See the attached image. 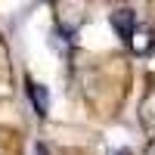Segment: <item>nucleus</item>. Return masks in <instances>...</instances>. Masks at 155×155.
<instances>
[{
	"label": "nucleus",
	"mask_w": 155,
	"mask_h": 155,
	"mask_svg": "<svg viewBox=\"0 0 155 155\" xmlns=\"http://www.w3.org/2000/svg\"><path fill=\"white\" fill-rule=\"evenodd\" d=\"M143 124L149 130H155V87L149 90V96L143 99Z\"/></svg>",
	"instance_id": "nucleus-4"
},
{
	"label": "nucleus",
	"mask_w": 155,
	"mask_h": 155,
	"mask_svg": "<svg viewBox=\"0 0 155 155\" xmlns=\"http://www.w3.org/2000/svg\"><path fill=\"white\" fill-rule=\"evenodd\" d=\"M152 47H155V34L146 28V25H140V28L134 31V37H130V50H134V53H140V56H146Z\"/></svg>",
	"instance_id": "nucleus-3"
},
{
	"label": "nucleus",
	"mask_w": 155,
	"mask_h": 155,
	"mask_svg": "<svg viewBox=\"0 0 155 155\" xmlns=\"http://www.w3.org/2000/svg\"><path fill=\"white\" fill-rule=\"evenodd\" d=\"M149 155H155V143H152V149H149Z\"/></svg>",
	"instance_id": "nucleus-7"
},
{
	"label": "nucleus",
	"mask_w": 155,
	"mask_h": 155,
	"mask_svg": "<svg viewBox=\"0 0 155 155\" xmlns=\"http://www.w3.org/2000/svg\"><path fill=\"white\" fill-rule=\"evenodd\" d=\"M28 99H31L34 112L41 115V118H47V112H50V93H47V87H44V84L31 81V78H28Z\"/></svg>",
	"instance_id": "nucleus-2"
},
{
	"label": "nucleus",
	"mask_w": 155,
	"mask_h": 155,
	"mask_svg": "<svg viewBox=\"0 0 155 155\" xmlns=\"http://www.w3.org/2000/svg\"><path fill=\"white\" fill-rule=\"evenodd\" d=\"M34 155H47V149L44 146H34Z\"/></svg>",
	"instance_id": "nucleus-6"
},
{
	"label": "nucleus",
	"mask_w": 155,
	"mask_h": 155,
	"mask_svg": "<svg viewBox=\"0 0 155 155\" xmlns=\"http://www.w3.org/2000/svg\"><path fill=\"white\" fill-rule=\"evenodd\" d=\"M109 22H112V28L118 31V37H121V41H127V44H130L134 31L140 28V22H137V12H134V9H115L112 16H109Z\"/></svg>",
	"instance_id": "nucleus-1"
},
{
	"label": "nucleus",
	"mask_w": 155,
	"mask_h": 155,
	"mask_svg": "<svg viewBox=\"0 0 155 155\" xmlns=\"http://www.w3.org/2000/svg\"><path fill=\"white\" fill-rule=\"evenodd\" d=\"M109 155H130V152H127V149H112Z\"/></svg>",
	"instance_id": "nucleus-5"
}]
</instances>
